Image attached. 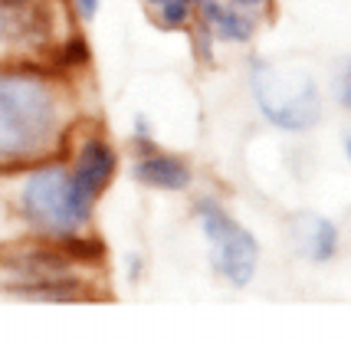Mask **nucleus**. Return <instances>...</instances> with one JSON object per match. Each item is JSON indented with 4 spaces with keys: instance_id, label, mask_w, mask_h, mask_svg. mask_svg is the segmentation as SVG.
<instances>
[{
    "instance_id": "nucleus-1",
    "label": "nucleus",
    "mask_w": 351,
    "mask_h": 348,
    "mask_svg": "<svg viewBox=\"0 0 351 348\" xmlns=\"http://www.w3.org/2000/svg\"><path fill=\"white\" fill-rule=\"evenodd\" d=\"M73 95L40 66L0 69V167H30L69 145Z\"/></svg>"
},
{
    "instance_id": "nucleus-2",
    "label": "nucleus",
    "mask_w": 351,
    "mask_h": 348,
    "mask_svg": "<svg viewBox=\"0 0 351 348\" xmlns=\"http://www.w3.org/2000/svg\"><path fill=\"white\" fill-rule=\"evenodd\" d=\"M95 197L76 181L66 161L46 158L20 184V213L43 233L73 237L89 227Z\"/></svg>"
},
{
    "instance_id": "nucleus-3",
    "label": "nucleus",
    "mask_w": 351,
    "mask_h": 348,
    "mask_svg": "<svg viewBox=\"0 0 351 348\" xmlns=\"http://www.w3.org/2000/svg\"><path fill=\"white\" fill-rule=\"evenodd\" d=\"M250 89L263 119L282 132H306L322 119V95L306 69H282L273 62H253Z\"/></svg>"
},
{
    "instance_id": "nucleus-4",
    "label": "nucleus",
    "mask_w": 351,
    "mask_h": 348,
    "mask_svg": "<svg viewBox=\"0 0 351 348\" xmlns=\"http://www.w3.org/2000/svg\"><path fill=\"white\" fill-rule=\"evenodd\" d=\"M194 213H197L200 230L210 246L214 270L230 286H246L256 272V259H260V246L253 240V233L243 224H237L217 200H207V197L197 200Z\"/></svg>"
},
{
    "instance_id": "nucleus-5",
    "label": "nucleus",
    "mask_w": 351,
    "mask_h": 348,
    "mask_svg": "<svg viewBox=\"0 0 351 348\" xmlns=\"http://www.w3.org/2000/svg\"><path fill=\"white\" fill-rule=\"evenodd\" d=\"M273 16V0H194V40L210 46H246Z\"/></svg>"
},
{
    "instance_id": "nucleus-6",
    "label": "nucleus",
    "mask_w": 351,
    "mask_h": 348,
    "mask_svg": "<svg viewBox=\"0 0 351 348\" xmlns=\"http://www.w3.org/2000/svg\"><path fill=\"white\" fill-rule=\"evenodd\" d=\"M69 171H73L76 181L99 200V194L112 184L115 171H119V152H115V145H112L106 135L86 132V135L76 141V148H73Z\"/></svg>"
},
{
    "instance_id": "nucleus-7",
    "label": "nucleus",
    "mask_w": 351,
    "mask_h": 348,
    "mask_svg": "<svg viewBox=\"0 0 351 348\" xmlns=\"http://www.w3.org/2000/svg\"><path fill=\"white\" fill-rule=\"evenodd\" d=\"M132 178L148 184L154 191H187L194 184V167L184 161L181 154L165 152L158 141L138 145L135 161H132Z\"/></svg>"
},
{
    "instance_id": "nucleus-8",
    "label": "nucleus",
    "mask_w": 351,
    "mask_h": 348,
    "mask_svg": "<svg viewBox=\"0 0 351 348\" xmlns=\"http://www.w3.org/2000/svg\"><path fill=\"white\" fill-rule=\"evenodd\" d=\"M295 237H299V250L306 253L308 259H325L335 257L338 250V230L332 220H325V217H302L299 220V230H295Z\"/></svg>"
},
{
    "instance_id": "nucleus-9",
    "label": "nucleus",
    "mask_w": 351,
    "mask_h": 348,
    "mask_svg": "<svg viewBox=\"0 0 351 348\" xmlns=\"http://www.w3.org/2000/svg\"><path fill=\"white\" fill-rule=\"evenodd\" d=\"M141 7L161 30L184 33L194 27V0H141Z\"/></svg>"
},
{
    "instance_id": "nucleus-10",
    "label": "nucleus",
    "mask_w": 351,
    "mask_h": 348,
    "mask_svg": "<svg viewBox=\"0 0 351 348\" xmlns=\"http://www.w3.org/2000/svg\"><path fill=\"white\" fill-rule=\"evenodd\" d=\"M73 3V10H76L79 23H92L95 16H99V10H102V0H69Z\"/></svg>"
},
{
    "instance_id": "nucleus-11",
    "label": "nucleus",
    "mask_w": 351,
    "mask_h": 348,
    "mask_svg": "<svg viewBox=\"0 0 351 348\" xmlns=\"http://www.w3.org/2000/svg\"><path fill=\"white\" fill-rule=\"evenodd\" d=\"M338 99H341V106H345V108H351V62H348V69H345V76H341Z\"/></svg>"
},
{
    "instance_id": "nucleus-12",
    "label": "nucleus",
    "mask_w": 351,
    "mask_h": 348,
    "mask_svg": "<svg viewBox=\"0 0 351 348\" xmlns=\"http://www.w3.org/2000/svg\"><path fill=\"white\" fill-rule=\"evenodd\" d=\"M345 152H348V158H351V132H348V138H345Z\"/></svg>"
}]
</instances>
